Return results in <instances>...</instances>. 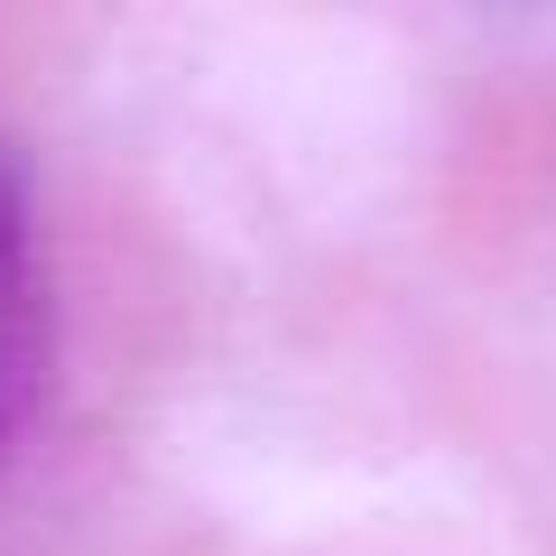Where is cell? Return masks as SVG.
I'll use <instances>...</instances> for the list:
<instances>
[{"instance_id":"6da1fadb","label":"cell","mask_w":556,"mask_h":556,"mask_svg":"<svg viewBox=\"0 0 556 556\" xmlns=\"http://www.w3.org/2000/svg\"><path fill=\"white\" fill-rule=\"evenodd\" d=\"M38 390H47V278H38L28 204L0 167V445L28 427Z\"/></svg>"}]
</instances>
